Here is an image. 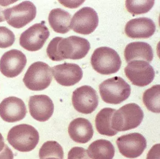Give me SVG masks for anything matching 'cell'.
<instances>
[{
    "instance_id": "27",
    "label": "cell",
    "mask_w": 160,
    "mask_h": 159,
    "mask_svg": "<svg viewBox=\"0 0 160 159\" xmlns=\"http://www.w3.org/2000/svg\"><path fill=\"white\" fill-rule=\"evenodd\" d=\"M67 159H90L87 150L82 147L72 148L68 152Z\"/></svg>"
},
{
    "instance_id": "29",
    "label": "cell",
    "mask_w": 160,
    "mask_h": 159,
    "mask_svg": "<svg viewBox=\"0 0 160 159\" xmlns=\"http://www.w3.org/2000/svg\"><path fill=\"white\" fill-rule=\"evenodd\" d=\"M147 159H159V144L154 145L148 152Z\"/></svg>"
},
{
    "instance_id": "5",
    "label": "cell",
    "mask_w": 160,
    "mask_h": 159,
    "mask_svg": "<svg viewBox=\"0 0 160 159\" xmlns=\"http://www.w3.org/2000/svg\"><path fill=\"white\" fill-rule=\"evenodd\" d=\"M91 64L95 71L101 75H109L120 69L121 59L118 52L108 47H100L93 51Z\"/></svg>"
},
{
    "instance_id": "12",
    "label": "cell",
    "mask_w": 160,
    "mask_h": 159,
    "mask_svg": "<svg viewBox=\"0 0 160 159\" xmlns=\"http://www.w3.org/2000/svg\"><path fill=\"white\" fill-rule=\"evenodd\" d=\"M99 24L98 14L93 8L86 7L76 12L71 20V29L78 33L89 35Z\"/></svg>"
},
{
    "instance_id": "3",
    "label": "cell",
    "mask_w": 160,
    "mask_h": 159,
    "mask_svg": "<svg viewBox=\"0 0 160 159\" xmlns=\"http://www.w3.org/2000/svg\"><path fill=\"white\" fill-rule=\"evenodd\" d=\"M144 112L135 103L124 105L116 110L111 118V127L117 132H124L138 127L144 118Z\"/></svg>"
},
{
    "instance_id": "14",
    "label": "cell",
    "mask_w": 160,
    "mask_h": 159,
    "mask_svg": "<svg viewBox=\"0 0 160 159\" xmlns=\"http://www.w3.org/2000/svg\"><path fill=\"white\" fill-rule=\"evenodd\" d=\"M51 69L55 80L62 86H73L83 77L82 68L76 64L65 62L52 67Z\"/></svg>"
},
{
    "instance_id": "21",
    "label": "cell",
    "mask_w": 160,
    "mask_h": 159,
    "mask_svg": "<svg viewBox=\"0 0 160 159\" xmlns=\"http://www.w3.org/2000/svg\"><path fill=\"white\" fill-rule=\"evenodd\" d=\"M87 152L92 159H112L115 155V149L110 141L100 139L92 143Z\"/></svg>"
},
{
    "instance_id": "25",
    "label": "cell",
    "mask_w": 160,
    "mask_h": 159,
    "mask_svg": "<svg viewBox=\"0 0 160 159\" xmlns=\"http://www.w3.org/2000/svg\"><path fill=\"white\" fill-rule=\"evenodd\" d=\"M154 2L152 0H127L125 7L128 12L132 15H140L149 12L153 7Z\"/></svg>"
},
{
    "instance_id": "17",
    "label": "cell",
    "mask_w": 160,
    "mask_h": 159,
    "mask_svg": "<svg viewBox=\"0 0 160 159\" xmlns=\"http://www.w3.org/2000/svg\"><path fill=\"white\" fill-rule=\"evenodd\" d=\"M155 30L154 22L148 17L131 19L127 22L124 28L126 35L133 39L149 38L154 34Z\"/></svg>"
},
{
    "instance_id": "16",
    "label": "cell",
    "mask_w": 160,
    "mask_h": 159,
    "mask_svg": "<svg viewBox=\"0 0 160 159\" xmlns=\"http://www.w3.org/2000/svg\"><path fill=\"white\" fill-rule=\"evenodd\" d=\"M29 109L32 117L38 121H47L53 115L54 104L51 98L44 94L31 96L28 102Z\"/></svg>"
},
{
    "instance_id": "20",
    "label": "cell",
    "mask_w": 160,
    "mask_h": 159,
    "mask_svg": "<svg viewBox=\"0 0 160 159\" xmlns=\"http://www.w3.org/2000/svg\"><path fill=\"white\" fill-rule=\"evenodd\" d=\"M72 15L64 9L54 8L48 16V22L54 31L65 34L71 30Z\"/></svg>"
},
{
    "instance_id": "1",
    "label": "cell",
    "mask_w": 160,
    "mask_h": 159,
    "mask_svg": "<svg viewBox=\"0 0 160 159\" xmlns=\"http://www.w3.org/2000/svg\"><path fill=\"white\" fill-rule=\"evenodd\" d=\"M91 48L89 42L80 36H72L67 38L54 37L47 48V53L52 60L65 59L80 60L88 54Z\"/></svg>"
},
{
    "instance_id": "4",
    "label": "cell",
    "mask_w": 160,
    "mask_h": 159,
    "mask_svg": "<svg viewBox=\"0 0 160 159\" xmlns=\"http://www.w3.org/2000/svg\"><path fill=\"white\" fill-rule=\"evenodd\" d=\"M99 92L104 102L108 104H118L130 96V85L120 77L115 76L106 80L99 86Z\"/></svg>"
},
{
    "instance_id": "10",
    "label": "cell",
    "mask_w": 160,
    "mask_h": 159,
    "mask_svg": "<svg viewBox=\"0 0 160 159\" xmlns=\"http://www.w3.org/2000/svg\"><path fill=\"white\" fill-rule=\"evenodd\" d=\"M72 103L75 109L79 113H92L99 104L97 92L91 86L84 85L76 89L72 93Z\"/></svg>"
},
{
    "instance_id": "13",
    "label": "cell",
    "mask_w": 160,
    "mask_h": 159,
    "mask_svg": "<svg viewBox=\"0 0 160 159\" xmlns=\"http://www.w3.org/2000/svg\"><path fill=\"white\" fill-rule=\"evenodd\" d=\"M27 63V57L23 52L18 50H11L0 59V71L7 77H16L22 73Z\"/></svg>"
},
{
    "instance_id": "19",
    "label": "cell",
    "mask_w": 160,
    "mask_h": 159,
    "mask_svg": "<svg viewBox=\"0 0 160 159\" xmlns=\"http://www.w3.org/2000/svg\"><path fill=\"white\" fill-rule=\"evenodd\" d=\"M124 56L126 62L141 60L151 62L153 60V52L151 46L144 42L129 43L125 47Z\"/></svg>"
},
{
    "instance_id": "24",
    "label": "cell",
    "mask_w": 160,
    "mask_h": 159,
    "mask_svg": "<svg viewBox=\"0 0 160 159\" xmlns=\"http://www.w3.org/2000/svg\"><path fill=\"white\" fill-rule=\"evenodd\" d=\"M58 157L63 159L64 152L62 146L56 141H48L45 142L39 151L40 159L48 157Z\"/></svg>"
},
{
    "instance_id": "15",
    "label": "cell",
    "mask_w": 160,
    "mask_h": 159,
    "mask_svg": "<svg viewBox=\"0 0 160 159\" xmlns=\"http://www.w3.org/2000/svg\"><path fill=\"white\" fill-rule=\"evenodd\" d=\"M27 113L23 100L15 96H10L0 103V117L8 123H15L23 119Z\"/></svg>"
},
{
    "instance_id": "6",
    "label": "cell",
    "mask_w": 160,
    "mask_h": 159,
    "mask_svg": "<svg viewBox=\"0 0 160 159\" xmlns=\"http://www.w3.org/2000/svg\"><path fill=\"white\" fill-rule=\"evenodd\" d=\"M52 80L51 67L46 63L37 61L28 68L23 78L24 84L31 90L42 91L49 87Z\"/></svg>"
},
{
    "instance_id": "26",
    "label": "cell",
    "mask_w": 160,
    "mask_h": 159,
    "mask_svg": "<svg viewBox=\"0 0 160 159\" xmlns=\"http://www.w3.org/2000/svg\"><path fill=\"white\" fill-rule=\"evenodd\" d=\"M15 36L11 30L5 26H0V48H6L14 43Z\"/></svg>"
},
{
    "instance_id": "2",
    "label": "cell",
    "mask_w": 160,
    "mask_h": 159,
    "mask_svg": "<svg viewBox=\"0 0 160 159\" xmlns=\"http://www.w3.org/2000/svg\"><path fill=\"white\" fill-rule=\"evenodd\" d=\"M7 139L15 149L21 152H29L38 145L40 135L34 127L24 123L16 125L11 129Z\"/></svg>"
},
{
    "instance_id": "30",
    "label": "cell",
    "mask_w": 160,
    "mask_h": 159,
    "mask_svg": "<svg viewBox=\"0 0 160 159\" xmlns=\"http://www.w3.org/2000/svg\"><path fill=\"white\" fill-rule=\"evenodd\" d=\"M7 6V5H4V4H1V2H0V22H3L5 21V19L4 17V15H3V11L5 9H3V7Z\"/></svg>"
},
{
    "instance_id": "11",
    "label": "cell",
    "mask_w": 160,
    "mask_h": 159,
    "mask_svg": "<svg viewBox=\"0 0 160 159\" xmlns=\"http://www.w3.org/2000/svg\"><path fill=\"white\" fill-rule=\"evenodd\" d=\"M116 143L121 154L130 159L139 157L147 147L146 138L138 132L121 136L118 137Z\"/></svg>"
},
{
    "instance_id": "9",
    "label": "cell",
    "mask_w": 160,
    "mask_h": 159,
    "mask_svg": "<svg viewBox=\"0 0 160 159\" xmlns=\"http://www.w3.org/2000/svg\"><path fill=\"white\" fill-rule=\"evenodd\" d=\"M49 36L50 32L42 21L24 31L20 35L19 44L29 51H37L42 48Z\"/></svg>"
},
{
    "instance_id": "22",
    "label": "cell",
    "mask_w": 160,
    "mask_h": 159,
    "mask_svg": "<svg viewBox=\"0 0 160 159\" xmlns=\"http://www.w3.org/2000/svg\"><path fill=\"white\" fill-rule=\"evenodd\" d=\"M116 109L105 108L101 109L95 118V126L100 134L107 136H114L118 132L111 127V118Z\"/></svg>"
},
{
    "instance_id": "7",
    "label": "cell",
    "mask_w": 160,
    "mask_h": 159,
    "mask_svg": "<svg viewBox=\"0 0 160 159\" xmlns=\"http://www.w3.org/2000/svg\"><path fill=\"white\" fill-rule=\"evenodd\" d=\"M36 6L30 1H24L3 11L7 23L17 29L23 28L31 22L36 17Z\"/></svg>"
},
{
    "instance_id": "18",
    "label": "cell",
    "mask_w": 160,
    "mask_h": 159,
    "mask_svg": "<svg viewBox=\"0 0 160 159\" xmlns=\"http://www.w3.org/2000/svg\"><path fill=\"white\" fill-rule=\"evenodd\" d=\"M68 133L71 138L75 142L85 144L93 137L94 131L92 124L85 118H78L70 123Z\"/></svg>"
},
{
    "instance_id": "32",
    "label": "cell",
    "mask_w": 160,
    "mask_h": 159,
    "mask_svg": "<svg viewBox=\"0 0 160 159\" xmlns=\"http://www.w3.org/2000/svg\"><path fill=\"white\" fill-rule=\"evenodd\" d=\"M44 159H60V158H58V157H48V158H45Z\"/></svg>"
},
{
    "instance_id": "8",
    "label": "cell",
    "mask_w": 160,
    "mask_h": 159,
    "mask_svg": "<svg viewBox=\"0 0 160 159\" xmlns=\"http://www.w3.org/2000/svg\"><path fill=\"white\" fill-rule=\"evenodd\" d=\"M127 78L133 85L143 87L150 84L155 77V71L147 61L135 60L128 63L124 68Z\"/></svg>"
},
{
    "instance_id": "23",
    "label": "cell",
    "mask_w": 160,
    "mask_h": 159,
    "mask_svg": "<svg viewBox=\"0 0 160 159\" xmlns=\"http://www.w3.org/2000/svg\"><path fill=\"white\" fill-rule=\"evenodd\" d=\"M142 99L148 110L153 113H160V85H154L146 90L143 93Z\"/></svg>"
},
{
    "instance_id": "31",
    "label": "cell",
    "mask_w": 160,
    "mask_h": 159,
    "mask_svg": "<svg viewBox=\"0 0 160 159\" xmlns=\"http://www.w3.org/2000/svg\"><path fill=\"white\" fill-rule=\"evenodd\" d=\"M5 145L6 144L4 142V138L2 134L0 133V152L3 150Z\"/></svg>"
},
{
    "instance_id": "28",
    "label": "cell",
    "mask_w": 160,
    "mask_h": 159,
    "mask_svg": "<svg viewBox=\"0 0 160 159\" xmlns=\"http://www.w3.org/2000/svg\"><path fill=\"white\" fill-rule=\"evenodd\" d=\"M0 159H14L13 152L6 144L3 150L0 152Z\"/></svg>"
}]
</instances>
